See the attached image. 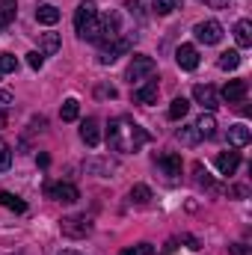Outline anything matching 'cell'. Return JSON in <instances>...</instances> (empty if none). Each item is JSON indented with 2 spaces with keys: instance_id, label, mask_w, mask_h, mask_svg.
<instances>
[{
  "instance_id": "obj_1",
  "label": "cell",
  "mask_w": 252,
  "mask_h": 255,
  "mask_svg": "<svg viewBox=\"0 0 252 255\" xmlns=\"http://www.w3.org/2000/svg\"><path fill=\"white\" fill-rule=\"evenodd\" d=\"M151 139V133L145 130L142 125H136V122H130V119H113L110 125H107V145L113 148V151H139V145H145Z\"/></svg>"
},
{
  "instance_id": "obj_2",
  "label": "cell",
  "mask_w": 252,
  "mask_h": 255,
  "mask_svg": "<svg viewBox=\"0 0 252 255\" xmlns=\"http://www.w3.org/2000/svg\"><path fill=\"white\" fill-rule=\"evenodd\" d=\"M74 30H77L80 39H86V42H98V45H101L104 30H101L98 6H95L92 0H83V3L77 6V12H74Z\"/></svg>"
},
{
  "instance_id": "obj_3",
  "label": "cell",
  "mask_w": 252,
  "mask_h": 255,
  "mask_svg": "<svg viewBox=\"0 0 252 255\" xmlns=\"http://www.w3.org/2000/svg\"><path fill=\"white\" fill-rule=\"evenodd\" d=\"M60 229H63L65 238H86L89 232H92V220L86 217V214H74V217H65L63 223H60Z\"/></svg>"
},
{
  "instance_id": "obj_4",
  "label": "cell",
  "mask_w": 252,
  "mask_h": 255,
  "mask_svg": "<svg viewBox=\"0 0 252 255\" xmlns=\"http://www.w3.org/2000/svg\"><path fill=\"white\" fill-rule=\"evenodd\" d=\"M154 68H157V63H154L151 57L136 54V57L130 60V65H127V80H130V83H139V80H145Z\"/></svg>"
},
{
  "instance_id": "obj_5",
  "label": "cell",
  "mask_w": 252,
  "mask_h": 255,
  "mask_svg": "<svg viewBox=\"0 0 252 255\" xmlns=\"http://www.w3.org/2000/svg\"><path fill=\"white\" fill-rule=\"evenodd\" d=\"M196 39L199 42H205V45H217L220 39H223V24L220 21H202V24H196Z\"/></svg>"
},
{
  "instance_id": "obj_6",
  "label": "cell",
  "mask_w": 252,
  "mask_h": 255,
  "mask_svg": "<svg viewBox=\"0 0 252 255\" xmlns=\"http://www.w3.org/2000/svg\"><path fill=\"white\" fill-rule=\"evenodd\" d=\"M193 98L208 110V113H214L217 107H220V95H217V89L214 86H208V83H199V86H193Z\"/></svg>"
},
{
  "instance_id": "obj_7",
  "label": "cell",
  "mask_w": 252,
  "mask_h": 255,
  "mask_svg": "<svg viewBox=\"0 0 252 255\" xmlns=\"http://www.w3.org/2000/svg\"><path fill=\"white\" fill-rule=\"evenodd\" d=\"M45 193L51 196V199H57V202H65V205H71V202H77L80 199V190L74 187V184H68V181H60V184H48Z\"/></svg>"
},
{
  "instance_id": "obj_8",
  "label": "cell",
  "mask_w": 252,
  "mask_h": 255,
  "mask_svg": "<svg viewBox=\"0 0 252 255\" xmlns=\"http://www.w3.org/2000/svg\"><path fill=\"white\" fill-rule=\"evenodd\" d=\"M157 92H160V86H157V80H148V83H142L139 89H133V104H157Z\"/></svg>"
},
{
  "instance_id": "obj_9",
  "label": "cell",
  "mask_w": 252,
  "mask_h": 255,
  "mask_svg": "<svg viewBox=\"0 0 252 255\" xmlns=\"http://www.w3.org/2000/svg\"><path fill=\"white\" fill-rule=\"evenodd\" d=\"M157 166H160L169 178H178V175H181V154L163 151V154H157Z\"/></svg>"
},
{
  "instance_id": "obj_10",
  "label": "cell",
  "mask_w": 252,
  "mask_h": 255,
  "mask_svg": "<svg viewBox=\"0 0 252 255\" xmlns=\"http://www.w3.org/2000/svg\"><path fill=\"white\" fill-rule=\"evenodd\" d=\"M175 63H178V68H184V71L199 68V51H196L193 45H181V48L175 51Z\"/></svg>"
},
{
  "instance_id": "obj_11",
  "label": "cell",
  "mask_w": 252,
  "mask_h": 255,
  "mask_svg": "<svg viewBox=\"0 0 252 255\" xmlns=\"http://www.w3.org/2000/svg\"><path fill=\"white\" fill-rule=\"evenodd\" d=\"M238 166H241V154H238V151H220V154H217V169H220V175H235Z\"/></svg>"
},
{
  "instance_id": "obj_12",
  "label": "cell",
  "mask_w": 252,
  "mask_h": 255,
  "mask_svg": "<svg viewBox=\"0 0 252 255\" xmlns=\"http://www.w3.org/2000/svg\"><path fill=\"white\" fill-rule=\"evenodd\" d=\"M244 98H247V80H229V83L223 86V101L238 104V101H244Z\"/></svg>"
},
{
  "instance_id": "obj_13",
  "label": "cell",
  "mask_w": 252,
  "mask_h": 255,
  "mask_svg": "<svg viewBox=\"0 0 252 255\" xmlns=\"http://www.w3.org/2000/svg\"><path fill=\"white\" fill-rule=\"evenodd\" d=\"M80 139H83L89 148H95V145L101 142V125H98V119H86V122L80 125Z\"/></svg>"
},
{
  "instance_id": "obj_14",
  "label": "cell",
  "mask_w": 252,
  "mask_h": 255,
  "mask_svg": "<svg viewBox=\"0 0 252 255\" xmlns=\"http://www.w3.org/2000/svg\"><path fill=\"white\" fill-rule=\"evenodd\" d=\"M36 21L39 24H57L60 21V9L57 6H51V3H42V6H36Z\"/></svg>"
},
{
  "instance_id": "obj_15",
  "label": "cell",
  "mask_w": 252,
  "mask_h": 255,
  "mask_svg": "<svg viewBox=\"0 0 252 255\" xmlns=\"http://www.w3.org/2000/svg\"><path fill=\"white\" fill-rule=\"evenodd\" d=\"M196 130H199V136H205V139L217 136V119H214V113H202L199 122H196Z\"/></svg>"
},
{
  "instance_id": "obj_16",
  "label": "cell",
  "mask_w": 252,
  "mask_h": 255,
  "mask_svg": "<svg viewBox=\"0 0 252 255\" xmlns=\"http://www.w3.org/2000/svg\"><path fill=\"white\" fill-rule=\"evenodd\" d=\"M250 139H252V133H250V128H247V125H232V128H229V142H232L235 148L247 145Z\"/></svg>"
},
{
  "instance_id": "obj_17",
  "label": "cell",
  "mask_w": 252,
  "mask_h": 255,
  "mask_svg": "<svg viewBox=\"0 0 252 255\" xmlns=\"http://www.w3.org/2000/svg\"><path fill=\"white\" fill-rule=\"evenodd\" d=\"M235 39H238L241 48H250L252 45V24L250 21H238L235 24Z\"/></svg>"
},
{
  "instance_id": "obj_18",
  "label": "cell",
  "mask_w": 252,
  "mask_h": 255,
  "mask_svg": "<svg viewBox=\"0 0 252 255\" xmlns=\"http://www.w3.org/2000/svg\"><path fill=\"white\" fill-rule=\"evenodd\" d=\"M113 169H116V163H113V160H98V157L86 160V172H95V175H110Z\"/></svg>"
},
{
  "instance_id": "obj_19",
  "label": "cell",
  "mask_w": 252,
  "mask_h": 255,
  "mask_svg": "<svg viewBox=\"0 0 252 255\" xmlns=\"http://www.w3.org/2000/svg\"><path fill=\"white\" fill-rule=\"evenodd\" d=\"M0 205L3 208H9V211H15V214H24L27 211V202L24 199H18V196H12V193H0Z\"/></svg>"
},
{
  "instance_id": "obj_20",
  "label": "cell",
  "mask_w": 252,
  "mask_h": 255,
  "mask_svg": "<svg viewBox=\"0 0 252 255\" xmlns=\"http://www.w3.org/2000/svg\"><path fill=\"white\" fill-rule=\"evenodd\" d=\"M57 51H60V36H57V33H45V36H42V51H39V54H42V57H54Z\"/></svg>"
},
{
  "instance_id": "obj_21",
  "label": "cell",
  "mask_w": 252,
  "mask_h": 255,
  "mask_svg": "<svg viewBox=\"0 0 252 255\" xmlns=\"http://www.w3.org/2000/svg\"><path fill=\"white\" fill-rule=\"evenodd\" d=\"M217 65H220L223 71H235V68L241 65V54H238V51H223L220 60H217Z\"/></svg>"
},
{
  "instance_id": "obj_22",
  "label": "cell",
  "mask_w": 252,
  "mask_h": 255,
  "mask_svg": "<svg viewBox=\"0 0 252 255\" xmlns=\"http://www.w3.org/2000/svg\"><path fill=\"white\" fill-rule=\"evenodd\" d=\"M15 21V0H0V30Z\"/></svg>"
},
{
  "instance_id": "obj_23",
  "label": "cell",
  "mask_w": 252,
  "mask_h": 255,
  "mask_svg": "<svg viewBox=\"0 0 252 255\" xmlns=\"http://www.w3.org/2000/svg\"><path fill=\"white\" fill-rule=\"evenodd\" d=\"M187 110H190L187 98H175V101L169 104V119H175V122H178V119H184V116H187Z\"/></svg>"
},
{
  "instance_id": "obj_24",
  "label": "cell",
  "mask_w": 252,
  "mask_h": 255,
  "mask_svg": "<svg viewBox=\"0 0 252 255\" xmlns=\"http://www.w3.org/2000/svg\"><path fill=\"white\" fill-rule=\"evenodd\" d=\"M77 113H80V104H77L74 98H68V101H63V110H60L63 122H74V119H77Z\"/></svg>"
},
{
  "instance_id": "obj_25",
  "label": "cell",
  "mask_w": 252,
  "mask_h": 255,
  "mask_svg": "<svg viewBox=\"0 0 252 255\" xmlns=\"http://www.w3.org/2000/svg\"><path fill=\"white\" fill-rule=\"evenodd\" d=\"M181 142H187V145H193V142H199L202 136H199V130H196V125H187V128H178V133H175Z\"/></svg>"
},
{
  "instance_id": "obj_26",
  "label": "cell",
  "mask_w": 252,
  "mask_h": 255,
  "mask_svg": "<svg viewBox=\"0 0 252 255\" xmlns=\"http://www.w3.org/2000/svg\"><path fill=\"white\" fill-rule=\"evenodd\" d=\"M130 199H133L136 205H145V202L151 199V190H148L145 184H133V187H130Z\"/></svg>"
},
{
  "instance_id": "obj_27",
  "label": "cell",
  "mask_w": 252,
  "mask_h": 255,
  "mask_svg": "<svg viewBox=\"0 0 252 255\" xmlns=\"http://www.w3.org/2000/svg\"><path fill=\"white\" fill-rule=\"evenodd\" d=\"M193 175H196V184H202V187H214V181H211V175H208V169H205L202 163H193Z\"/></svg>"
},
{
  "instance_id": "obj_28",
  "label": "cell",
  "mask_w": 252,
  "mask_h": 255,
  "mask_svg": "<svg viewBox=\"0 0 252 255\" xmlns=\"http://www.w3.org/2000/svg\"><path fill=\"white\" fill-rule=\"evenodd\" d=\"M9 166H12V148L6 139H0V172H6Z\"/></svg>"
},
{
  "instance_id": "obj_29",
  "label": "cell",
  "mask_w": 252,
  "mask_h": 255,
  "mask_svg": "<svg viewBox=\"0 0 252 255\" xmlns=\"http://www.w3.org/2000/svg\"><path fill=\"white\" fill-rule=\"evenodd\" d=\"M175 6H178L175 0H154V3H151V9H154V15H169V12H172Z\"/></svg>"
},
{
  "instance_id": "obj_30",
  "label": "cell",
  "mask_w": 252,
  "mask_h": 255,
  "mask_svg": "<svg viewBox=\"0 0 252 255\" xmlns=\"http://www.w3.org/2000/svg\"><path fill=\"white\" fill-rule=\"evenodd\" d=\"M18 68V60L12 57V54H0V74H9V71H15Z\"/></svg>"
},
{
  "instance_id": "obj_31",
  "label": "cell",
  "mask_w": 252,
  "mask_h": 255,
  "mask_svg": "<svg viewBox=\"0 0 252 255\" xmlns=\"http://www.w3.org/2000/svg\"><path fill=\"white\" fill-rule=\"evenodd\" d=\"M122 255H154V247L151 244H136V247L122 250Z\"/></svg>"
},
{
  "instance_id": "obj_32",
  "label": "cell",
  "mask_w": 252,
  "mask_h": 255,
  "mask_svg": "<svg viewBox=\"0 0 252 255\" xmlns=\"http://www.w3.org/2000/svg\"><path fill=\"white\" fill-rule=\"evenodd\" d=\"M27 65H30V68H36V71H39V68H42V65H45V57H42V54H39V51H30V54H27Z\"/></svg>"
},
{
  "instance_id": "obj_33",
  "label": "cell",
  "mask_w": 252,
  "mask_h": 255,
  "mask_svg": "<svg viewBox=\"0 0 252 255\" xmlns=\"http://www.w3.org/2000/svg\"><path fill=\"white\" fill-rule=\"evenodd\" d=\"M98 95L101 98H116V89L113 86H98Z\"/></svg>"
},
{
  "instance_id": "obj_34",
  "label": "cell",
  "mask_w": 252,
  "mask_h": 255,
  "mask_svg": "<svg viewBox=\"0 0 252 255\" xmlns=\"http://www.w3.org/2000/svg\"><path fill=\"white\" fill-rule=\"evenodd\" d=\"M232 255H247V244H232Z\"/></svg>"
},
{
  "instance_id": "obj_35",
  "label": "cell",
  "mask_w": 252,
  "mask_h": 255,
  "mask_svg": "<svg viewBox=\"0 0 252 255\" xmlns=\"http://www.w3.org/2000/svg\"><path fill=\"white\" fill-rule=\"evenodd\" d=\"M199 3H208L211 9H223V3H226V0H199Z\"/></svg>"
},
{
  "instance_id": "obj_36",
  "label": "cell",
  "mask_w": 252,
  "mask_h": 255,
  "mask_svg": "<svg viewBox=\"0 0 252 255\" xmlns=\"http://www.w3.org/2000/svg\"><path fill=\"white\" fill-rule=\"evenodd\" d=\"M0 104H12V92H3L0 89Z\"/></svg>"
},
{
  "instance_id": "obj_37",
  "label": "cell",
  "mask_w": 252,
  "mask_h": 255,
  "mask_svg": "<svg viewBox=\"0 0 252 255\" xmlns=\"http://www.w3.org/2000/svg\"><path fill=\"white\" fill-rule=\"evenodd\" d=\"M232 196H250V190H247V187H232Z\"/></svg>"
},
{
  "instance_id": "obj_38",
  "label": "cell",
  "mask_w": 252,
  "mask_h": 255,
  "mask_svg": "<svg viewBox=\"0 0 252 255\" xmlns=\"http://www.w3.org/2000/svg\"><path fill=\"white\" fill-rule=\"evenodd\" d=\"M36 163H39V166H48V163H51V157H48V154H39V157H36Z\"/></svg>"
},
{
  "instance_id": "obj_39",
  "label": "cell",
  "mask_w": 252,
  "mask_h": 255,
  "mask_svg": "<svg viewBox=\"0 0 252 255\" xmlns=\"http://www.w3.org/2000/svg\"><path fill=\"white\" fill-rule=\"evenodd\" d=\"M6 125V113H3V110H0V128Z\"/></svg>"
},
{
  "instance_id": "obj_40",
  "label": "cell",
  "mask_w": 252,
  "mask_h": 255,
  "mask_svg": "<svg viewBox=\"0 0 252 255\" xmlns=\"http://www.w3.org/2000/svg\"><path fill=\"white\" fill-rule=\"evenodd\" d=\"M60 255H77V253H74V250H63Z\"/></svg>"
}]
</instances>
